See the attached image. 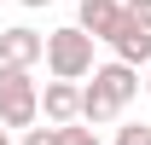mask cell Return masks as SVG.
Wrapping results in <instances>:
<instances>
[{
  "mask_svg": "<svg viewBox=\"0 0 151 145\" xmlns=\"http://www.w3.org/2000/svg\"><path fill=\"white\" fill-rule=\"evenodd\" d=\"M122 12H128L139 29H151V0H122Z\"/></svg>",
  "mask_w": 151,
  "mask_h": 145,
  "instance_id": "11",
  "label": "cell"
},
{
  "mask_svg": "<svg viewBox=\"0 0 151 145\" xmlns=\"http://www.w3.org/2000/svg\"><path fill=\"white\" fill-rule=\"evenodd\" d=\"M116 145H151V128L145 122H122L116 128Z\"/></svg>",
  "mask_w": 151,
  "mask_h": 145,
  "instance_id": "10",
  "label": "cell"
},
{
  "mask_svg": "<svg viewBox=\"0 0 151 145\" xmlns=\"http://www.w3.org/2000/svg\"><path fill=\"white\" fill-rule=\"evenodd\" d=\"M64 145H105L87 122H64Z\"/></svg>",
  "mask_w": 151,
  "mask_h": 145,
  "instance_id": "9",
  "label": "cell"
},
{
  "mask_svg": "<svg viewBox=\"0 0 151 145\" xmlns=\"http://www.w3.org/2000/svg\"><path fill=\"white\" fill-rule=\"evenodd\" d=\"M111 52L122 58V64H134V70L151 64V29H139V23L122 12V23H116V35H111Z\"/></svg>",
  "mask_w": 151,
  "mask_h": 145,
  "instance_id": "6",
  "label": "cell"
},
{
  "mask_svg": "<svg viewBox=\"0 0 151 145\" xmlns=\"http://www.w3.org/2000/svg\"><path fill=\"white\" fill-rule=\"evenodd\" d=\"M139 87H145V93H151V64H145V81H139Z\"/></svg>",
  "mask_w": 151,
  "mask_h": 145,
  "instance_id": "13",
  "label": "cell"
},
{
  "mask_svg": "<svg viewBox=\"0 0 151 145\" xmlns=\"http://www.w3.org/2000/svg\"><path fill=\"white\" fill-rule=\"evenodd\" d=\"M47 70L64 75V81H87L93 75V35L81 23H64L47 35Z\"/></svg>",
  "mask_w": 151,
  "mask_h": 145,
  "instance_id": "3",
  "label": "cell"
},
{
  "mask_svg": "<svg viewBox=\"0 0 151 145\" xmlns=\"http://www.w3.org/2000/svg\"><path fill=\"white\" fill-rule=\"evenodd\" d=\"M76 23H81L93 41H111V35H116V23H122V0H81Z\"/></svg>",
  "mask_w": 151,
  "mask_h": 145,
  "instance_id": "7",
  "label": "cell"
},
{
  "mask_svg": "<svg viewBox=\"0 0 151 145\" xmlns=\"http://www.w3.org/2000/svg\"><path fill=\"white\" fill-rule=\"evenodd\" d=\"M0 145H6V128H0Z\"/></svg>",
  "mask_w": 151,
  "mask_h": 145,
  "instance_id": "14",
  "label": "cell"
},
{
  "mask_svg": "<svg viewBox=\"0 0 151 145\" xmlns=\"http://www.w3.org/2000/svg\"><path fill=\"white\" fill-rule=\"evenodd\" d=\"M41 122V81L23 64H0V128H35Z\"/></svg>",
  "mask_w": 151,
  "mask_h": 145,
  "instance_id": "2",
  "label": "cell"
},
{
  "mask_svg": "<svg viewBox=\"0 0 151 145\" xmlns=\"http://www.w3.org/2000/svg\"><path fill=\"white\" fill-rule=\"evenodd\" d=\"M18 6H29V12H41V6H47V0H18Z\"/></svg>",
  "mask_w": 151,
  "mask_h": 145,
  "instance_id": "12",
  "label": "cell"
},
{
  "mask_svg": "<svg viewBox=\"0 0 151 145\" xmlns=\"http://www.w3.org/2000/svg\"><path fill=\"white\" fill-rule=\"evenodd\" d=\"M134 93H139V70H134V64H122V58L93 64V81L81 87V122H87V128L116 122V116L128 110V99H134Z\"/></svg>",
  "mask_w": 151,
  "mask_h": 145,
  "instance_id": "1",
  "label": "cell"
},
{
  "mask_svg": "<svg viewBox=\"0 0 151 145\" xmlns=\"http://www.w3.org/2000/svg\"><path fill=\"white\" fill-rule=\"evenodd\" d=\"M23 145H64V128L47 122V128H23Z\"/></svg>",
  "mask_w": 151,
  "mask_h": 145,
  "instance_id": "8",
  "label": "cell"
},
{
  "mask_svg": "<svg viewBox=\"0 0 151 145\" xmlns=\"http://www.w3.org/2000/svg\"><path fill=\"white\" fill-rule=\"evenodd\" d=\"M41 58H47V35H35L29 23L0 29V64H23V70H35Z\"/></svg>",
  "mask_w": 151,
  "mask_h": 145,
  "instance_id": "4",
  "label": "cell"
},
{
  "mask_svg": "<svg viewBox=\"0 0 151 145\" xmlns=\"http://www.w3.org/2000/svg\"><path fill=\"white\" fill-rule=\"evenodd\" d=\"M41 110H47V122H81V81H64V75H52L47 87H41Z\"/></svg>",
  "mask_w": 151,
  "mask_h": 145,
  "instance_id": "5",
  "label": "cell"
}]
</instances>
